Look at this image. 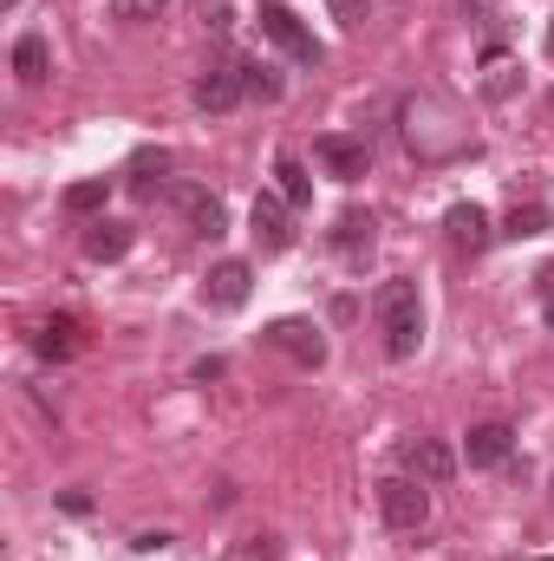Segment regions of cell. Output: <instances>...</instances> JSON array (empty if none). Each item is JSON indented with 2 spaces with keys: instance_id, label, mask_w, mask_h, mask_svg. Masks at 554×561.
Instances as JSON below:
<instances>
[{
  "instance_id": "cell-4",
  "label": "cell",
  "mask_w": 554,
  "mask_h": 561,
  "mask_svg": "<svg viewBox=\"0 0 554 561\" xmlns=\"http://www.w3.org/2000/svg\"><path fill=\"white\" fill-rule=\"evenodd\" d=\"M170 203L183 209V222L196 229V236H229V209H222V196L216 190H203V183H170Z\"/></svg>"
},
{
  "instance_id": "cell-20",
  "label": "cell",
  "mask_w": 554,
  "mask_h": 561,
  "mask_svg": "<svg viewBox=\"0 0 554 561\" xmlns=\"http://www.w3.org/2000/svg\"><path fill=\"white\" fill-rule=\"evenodd\" d=\"M542 229H549V209H542V203H522V209L503 222V236H516V242H529V236H542Z\"/></svg>"
},
{
  "instance_id": "cell-9",
  "label": "cell",
  "mask_w": 554,
  "mask_h": 561,
  "mask_svg": "<svg viewBox=\"0 0 554 561\" xmlns=\"http://www.w3.org/2000/svg\"><path fill=\"white\" fill-rule=\"evenodd\" d=\"M405 477H417V483H450L457 477V457H450V444H437V437H412L405 444Z\"/></svg>"
},
{
  "instance_id": "cell-5",
  "label": "cell",
  "mask_w": 554,
  "mask_h": 561,
  "mask_svg": "<svg viewBox=\"0 0 554 561\" xmlns=\"http://www.w3.org/2000/svg\"><path fill=\"white\" fill-rule=\"evenodd\" d=\"M262 340H268L275 353H287L293 366H307V373H313V366H326V340H320V327H313V320H275Z\"/></svg>"
},
{
  "instance_id": "cell-1",
  "label": "cell",
  "mask_w": 554,
  "mask_h": 561,
  "mask_svg": "<svg viewBox=\"0 0 554 561\" xmlns=\"http://www.w3.org/2000/svg\"><path fill=\"white\" fill-rule=\"evenodd\" d=\"M372 313H379V327H385V353H392V359H412V353H417V333H424L417 280H379Z\"/></svg>"
},
{
  "instance_id": "cell-21",
  "label": "cell",
  "mask_w": 554,
  "mask_h": 561,
  "mask_svg": "<svg viewBox=\"0 0 554 561\" xmlns=\"http://www.w3.org/2000/svg\"><path fill=\"white\" fill-rule=\"evenodd\" d=\"M138 196H157V183H163V170H170V150H138Z\"/></svg>"
},
{
  "instance_id": "cell-23",
  "label": "cell",
  "mask_w": 554,
  "mask_h": 561,
  "mask_svg": "<svg viewBox=\"0 0 554 561\" xmlns=\"http://www.w3.org/2000/svg\"><path fill=\"white\" fill-rule=\"evenodd\" d=\"M326 7H333L339 26H366V13H372V0H326Z\"/></svg>"
},
{
  "instance_id": "cell-10",
  "label": "cell",
  "mask_w": 554,
  "mask_h": 561,
  "mask_svg": "<svg viewBox=\"0 0 554 561\" xmlns=\"http://www.w3.org/2000/svg\"><path fill=\"white\" fill-rule=\"evenodd\" d=\"M242 92H249V85H242V66H209V72L196 79V105H203V112H235Z\"/></svg>"
},
{
  "instance_id": "cell-24",
  "label": "cell",
  "mask_w": 554,
  "mask_h": 561,
  "mask_svg": "<svg viewBox=\"0 0 554 561\" xmlns=\"http://www.w3.org/2000/svg\"><path fill=\"white\" fill-rule=\"evenodd\" d=\"M203 20H209V26H216V33H229V26H235V20H229V7H222V0H203Z\"/></svg>"
},
{
  "instance_id": "cell-16",
  "label": "cell",
  "mask_w": 554,
  "mask_h": 561,
  "mask_svg": "<svg viewBox=\"0 0 554 561\" xmlns=\"http://www.w3.org/2000/svg\"><path fill=\"white\" fill-rule=\"evenodd\" d=\"M85 255H92V262H118V255H131V229H125V222H99V229L85 236Z\"/></svg>"
},
{
  "instance_id": "cell-6",
  "label": "cell",
  "mask_w": 554,
  "mask_h": 561,
  "mask_svg": "<svg viewBox=\"0 0 554 561\" xmlns=\"http://www.w3.org/2000/svg\"><path fill=\"white\" fill-rule=\"evenodd\" d=\"M313 157H320V163H326V176H339V183H359V176L372 170V144L346 138V131H326V138L313 144Z\"/></svg>"
},
{
  "instance_id": "cell-27",
  "label": "cell",
  "mask_w": 554,
  "mask_h": 561,
  "mask_svg": "<svg viewBox=\"0 0 554 561\" xmlns=\"http://www.w3.org/2000/svg\"><path fill=\"white\" fill-rule=\"evenodd\" d=\"M529 561H554V556H529Z\"/></svg>"
},
{
  "instance_id": "cell-26",
  "label": "cell",
  "mask_w": 554,
  "mask_h": 561,
  "mask_svg": "<svg viewBox=\"0 0 554 561\" xmlns=\"http://www.w3.org/2000/svg\"><path fill=\"white\" fill-rule=\"evenodd\" d=\"M542 313H549V327H554V294H549V307H542Z\"/></svg>"
},
{
  "instance_id": "cell-3",
  "label": "cell",
  "mask_w": 554,
  "mask_h": 561,
  "mask_svg": "<svg viewBox=\"0 0 554 561\" xmlns=\"http://www.w3.org/2000/svg\"><path fill=\"white\" fill-rule=\"evenodd\" d=\"M262 33L275 39L287 59H300V66H320V39L300 26V13H293V7H280V0H262Z\"/></svg>"
},
{
  "instance_id": "cell-17",
  "label": "cell",
  "mask_w": 554,
  "mask_h": 561,
  "mask_svg": "<svg viewBox=\"0 0 554 561\" xmlns=\"http://www.w3.org/2000/svg\"><path fill=\"white\" fill-rule=\"evenodd\" d=\"M275 176H280V196H287L293 209H307V203H313V176L300 170V157H287V150H280V157H275Z\"/></svg>"
},
{
  "instance_id": "cell-18",
  "label": "cell",
  "mask_w": 554,
  "mask_h": 561,
  "mask_svg": "<svg viewBox=\"0 0 554 561\" xmlns=\"http://www.w3.org/2000/svg\"><path fill=\"white\" fill-rule=\"evenodd\" d=\"M242 85H249V99H262V105H275L280 99V72L275 66H262V59H242Z\"/></svg>"
},
{
  "instance_id": "cell-7",
  "label": "cell",
  "mask_w": 554,
  "mask_h": 561,
  "mask_svg": "<svg viewBox=\"0 0 554 561\" xmlns=\"http://www.w3.org/2000/svg\"><path fill=\"white\" fill-rule=\"evenodd\" d=\"M249 229H255V242H262L268 255L293 249V203L262 190V196H255V209H249Z\"/></svg>"
},
{
  "instance_id": "cell-11",
  "label": "cell",
  "mask_w": 554,
  "mask_h": 561,
  "mask_svg": "<svg viewBox=\"0 0 554 561\" xmlns=\"http://www.w3.org/2000/svg\"><path fill=\"white\" fill-rule=\"evenodd\" d=\"M509 450H516V431H509V424H476V431L463 437V457H470V470H496Z\"/></svg>"
},
{
  "instance_id": "cell-12",
  "label": "cell",
  "mask_w": 554,
  "mask_h": 561,
  "mask_svg": "<svg viewBox=\"0 0 554 561\" xmlns=\"http://www.w3.org/2000/svg\"><path fill=\"white\" fill-rule=\"evenodd\" d=\"M443 229H450V242H457V249H470V255H483V249L496 242V229H489V216H483L476 203H457V209L443 216Z\"/></svg>"
},
{
  "instance_id": "cell-25",
  "label": "cell",
  "mask_w": 554,
  "mask_h": 561,
  "mask_svg": "<svg viewBox=\"0 0 554 561\" xmlns=\"http://www.w3.org/2000/svg\"><path fill=\"white\" fill-rule=\"evenodd\" d=\"M457 7H463V13H483V20H489V0H457Z\"/></svg>"
},
{
  "instance_id": "cell-13",
  "label": "cell",
  "mask_w": 554,
  "mask_h": 561,
  "mask_svg": "<svg viewBox=\"0 0 554 561\" xmlns=\"http://www.w3.org/2000/svg\"><path fill=\"white\" fill-rule=\"evenodd\" d=\"M372 242H379V222H372L366 209H346V216L333 222V249H339L346 262H366V255H372Z\"/></svg>"
},
{
  "instance_id": "cell-15",
  "label": "cell",
  "mask_w": 554,
  "mask_h": 561,
  "mask_svg": "<svg viewBox=\"0 0 554 561\" xmlns=\"http://www.w3.org/2000/svg\"><path fill=\"white\" fill-rule=\"evenodd\" d=\"M33 353H39V359H72V353H79V320H72V313L46 320V327L33 333Z\"/></svg>"
},
{
  "instance_id": "cell-14",
  "label": "cell",
  "mask_w": 554,
  "mask_h": 561,
  "mask_svg": "<svg viewBox=\"0 0 554 561\" xmlns=\"http://www.w3.org/2000/svg\"><path fill=\"white\" fill-rule=\"evenodd\" d=\"M13 72H20V85H46L53 53H46V39H39V33H20V39H13Z\"/></svg>"
},
{
  "instance_id": "cell-19",
  "label": "cell",
  "mask_w": 554,
  "mask_h": 561,
  "mask_svg": "<svg viewBox=\"0 0 554 561\" xmlns=\"http://www.w3.org/2000/svg\"><path fill=\"white\" fill-rule=\"evenodd\" d=\"M105 196H112V183H105V176H85V183L66 190V209H72V216H92V209H105Z\"/></svg>"
},
{
  "instance_id": "cell-22",
  "label": "cell",
  "mask_w": 554,
  "mask_h": 561,
  "mask_svg": "<svg viewBox=\"0 0 554 561\" xmlns=\"http://www.w3.org/2000/svg\"><path fill=\"white\" fill-rule=\"evenodd\" d=\"M170 0H112V20H125V26H143V20H157Z\"/></svg>"
},
{
  "instance_id": "cell-8",
  "label": "cell",
  "mask_w": 554,
  "mask_h": 561,
  "mask_svg": "<svg viewBox=\"0 0 554 561\" xmlns=\"http://www.w3.org/2000/svg\"><path fill=\"white\" fill-rule=\"evenodd\" d=\"M249 287H255V268H249V262H216L209 280H203V300H209L216 313H235V307L249 300Z\"/></svg>"
},
{
  "instance_id": "cell-2",
  "label": "cell",
  "mask_w": 554,
  "mask_h": 561,
  "mask_svg": "<svg viewBox=\"0 0 554 561\" xmlns=\"http://www.w3.org/2000/svg\"><path fill=\"white\" fill-rule=\"evenodd\" d=\"M379 516H385L392 529H424V523H430V483H417V477H385V483H379Z\"/></svg>"
}]
</instances>
